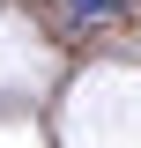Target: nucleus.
<instances>
[{"mask_svg":"<svg viewBox=\"0 0 141 148\" xmlns=\"http://www.w3.org/2000/svg\"><path fill=\"white\" fill-rule=\"evenodd\" d=\"M126 15V0H67V22L74 30H104V22Z\"/></svg>","mask_w":141,"mask_h":148,"instance_id":"1","label":"nucleus"}]
</instances>
